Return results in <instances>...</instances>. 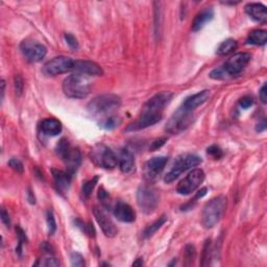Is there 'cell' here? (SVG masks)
Returning a JSON list of instances; mask_svg holds the SVG:
<instances>
[{
    "label": "cell",
    "instance_id": "21",
    "mask_svg": "<svg viewBox=\"0 0 267 267\" xmlns=\"http://www.w3.org/2000/svg\"><path fill=\"white\" fill-rule=\"evenodd\" d=\"M210 97V91L209 90H204L198 92L196 94H193L191 96H189L185 99L184 103H183L182 106H184L185 109L190 110V111H194L198 106L204 104L205 102L208 101Z\"/></svg>",
    "mask_w": 267,
    "mask_h": 267
},
{
    "label": "cell",
    "instance_id": "25",
    "mask_svg": "<svg viewBox=\"0 0 267 267\" xmlns=\"http://www.w3.org/2000/svg\"><path fill=\"white\" fill-rule=\"evenodd\" d=\"M247 44L262 46L267 42V32L263 29H255L251 32L246 40Z\"/></svg>",
    "mask_w": 267,
    "mask_h": 267
},
{
    "label": "cell",
    "instance_id": "7",
    "mask_svg": "<svg viewBox=\"0 0 267 267\" xmlns=\"http://www.w3.org/2000/svg\"><path fill=\"white\" fill-rule=\"evenodd\" d=\"M137 204L144 214H150L158 207L159 196L154 189L143 186L137 192Z\"/></svg>",
    "mask_w": 267,
    "mask_h": 267
},
{
    "label": "cell",
    "instance_id": "1",
    "mask_svg": "<svg viewBox=\"0 0 267 267\" xmlns=\"http://www.w3.org/2000/svg\"><path fill=\"white\" fill-rule=\"evenodd\" d=\"M121 105V99L116 94H103L94 97L88 103V111L91 115L104 118L106 116L113 115Z\"/></svg>",
    "mask_w": 267,
    "mask_h": 267
},
{
    "label": "cell",
    "instance_id": "5",
    "mask_svg": "<svg viewBox=\"0 0 267 267\" xmlns=\"http://www.w3.org/2000/svg\"><path fill=\"white\" fill-rule=\"evenodd\" d=\"M193 119V111L187 110L184 106H181V108L170 117L168 122H167L166 132L172 135L181 134L182 132L186 131V129L192 124Z\"/></svg>",
    "mask_w": 267,
    "mask_h": 267
},
{
    "label": "cell",
    "instance_id": "19",
    "mask_svg": "<svg viewBox=\"0 0 267 267\" xmlns=\"http://www.w3.org/2000/svg\"><path fill=\"white\" fill-rule=\"evenodd\" d=\"M51 172L58 191H60L61 193H66L71 185V175L67 171L59 169H52Z\"/></svg>",
    "mask_w": 267,
    "mask_h": 267
},
{
    "label": "cell",
    "instance_id": "6",
    "mask_svg": "<svg viewBox=\"0 0 267 267\" xmlns=\"http://www.w3.org/2000/svg\"><path fill=\"white\" fill-rule=\"evenodd\" d=\"M90 158L93 163L104 169H113L118 164V159L113 150L103 144H98L91 150Z\"/></svg>",
    "mask_w": 267,
    "mask_h": 267
},
{
    "label": "cell",
    "instance_id": "2",
    "mask_svg": "<svg viewBox=\"0 0 267 267\" xmlns=\"http://www.w3.org/2000/svg\"><path fill=\"white\" fill-rule=\"evenodd\" d=\"M63 91L69 98H86L91 92V82L85 75L74 73L64 80Z\"/></svg>",
    "mask_w": 267,
    "mask_h": 267
},
{
    "label": "cell",
    "instance_id": "22",
    "mask_svg": "<svg viewBox=\"0 0 267 267\" xmlns=\"http://www.w3.org/2000/svg\"><path fill=\"white\" fill-rule=\"evenodd\" d=\"M246 12L248 16L259 23H266V7L261 3H248L246 5Z\"/></svg>",
    "mask_w": 267,
    "mask_h": 267
},
{
    "label": "cell",
    "instance_id": "10",
    "mask_svg": "<svg viewBox=\"0 0 267 267\" xmlns=\"http://www.w3.org/2000/svg\"><path fill=\"white\" fill-rule=\"evenodd\" d=\"M20 49L25 59L32 63L40 62L47 53V49L43 44L30 39L22 41L20 44Z\"/></svg>",
    "mask_w": 267,
    "mask_h": 267
},
{
    "label": "cell",
    "instance_id": "13",
    "mask_svg": "<svg viewBox=\"0 0 267 267\" xmlns=\"http://www.w3.org/2000/svg\"><path fill=\"white\" fill-rule=\"evenodd\" d=\"M93 213L98 226H101L103 233L106 236V237L109 238L115 237L118 233V230L115 224L112 221V219L106 215V213L99 208H94Z\"/></svg>",
    "mask_w": 267,
    "mask_h": 267
},
{
    "label": "cell",
    "instance_id": "24",
    "mask_svg": "<svg viewBox=\"0 0 267 267\" xmlns=\"http://www.w3.org/2000/svg\"><path fill=\"white\" fill-rule=\"evenodd\" d=\"M41 132L46 136H58L61 132H62V123L55 118H47L44 119L40 124Z\"/></svg>",
    "mask_w": 267,
    "mask_h": 267
},
{
    "label": "cell",
    "instance_id": "9",
    "mask_svg": "<svg viewBox=\"0 0 267 267\" xmlns=\"http://www.w3.org/2000/svg\"><path fill=\"white\" fill-rule=\"evenodd\" d=\"M74 61L68 57H57L44 65L43 73L47 76H57L73 71Z\"/></svg>",
    "mask_w": 267,
    "mask_h": 267
},
{
    "label": "cell",
    "instance_id": "12",
    "mask_svg": "<svg viewBox=\"0 0 267 267\" xmlns=\"http://www.w3.org/2000/svg\"><path fill=\"white\" fill-rule=\"evenodd\" d=\"M161 119H162V113L142 110V114L139 116V118L135 120L133 123L129 124L126 127V131L128 132L140 131V129H144L158 123Z\"/></svg>",
    "mask_w": 267,
    "mask_h": 267
},
{
    "label": "cell",
    "instance_id": "36",
    "mask_svg": "<svg viewBox=\"0 0 267 267\" xmlns=\"http://www.w3.org/2000/svg\"><path fill=\"white\" fill-rule=\"evenodd\" d=\"M37 265H40V266H60V261L58 260L57 258L49 256L47 258H44L43 260H41V262L37 263Z\"/></svg>",
    "mask_w": 267,
    "mask_h": 267
},
{
    "label": "cell",
    "instance_id": "3",
    "mask_svg": "<svg viewBox=\"0 0 267 267\" xmlns=\"http://www.w3.org/2000/svg\"><path fill=\"white\" fill-rule=\"evenodd\" d=\"M226 208V198L225 196H217L209 201L203 210L202 224L205 228L214 227L224 216Z\"/></svg>",
    "mask_w": 267,
    "mask_h": 267
},
{
    "label": "cell",
    "instance_id": "35",
    "mask_svg": "<svg viewBox=\"0 0 267 267\" xmlns=\"http://www.w3.org/2000/svg\"><path fill=\"white\" fill-rule=\"evenodd\" d=\"M207 154L211 156L214 160H219L221 157L224 156V152L221 150L219 146L216 145H212L207 149Z\"/></svg>",
    "mask_w": 267,
    "mask_h": 267
},
{
    "label": "cell",
    "instance_id": "15",
    "mask_svg": "<svg viewBox=\"0 0 267 267\" xmlns=\"http://www.w3.org/2000/svg\"><path fill=\"white\" fill-rule=\"evenodd\" d=\"M173 94L168 91H163V92H160L152 96L149 101L144 104L143 110L150 111V112H158L162 113L165 106L168 104L171 101Z\"/></svg>",
    "mask_w": 267,
    "mask_h": 267
},
{
    "label": "cell",
    "instance_id": "4",
    "mask_svg": "<svg viewBox=\"0 0 267 267\" xmlns=\"http://www.w3.org/2000/svg\"><path fill=\"white\" fill-rule=\"evenodd\" d=\"M201 163L202 159L200 157H197L196 155L185 154L180 156L174 161L171 169L167 172V174L164 177V182L166 184H170V183L177 180L183 172L194 168V167L198 166Z\"/></svg>",
    "mask_w": 267,
    "mask_h": 267
},
{
    "label": "cell",
    "instance_id": "38",
    "mask_svg": "<svg viewBox=\"0 0 267 267\" xmlns=\"http://www.w3.org/2000/svg\"><path fill=\"white\" fill-rule=\"evenodd\" d=\"M98 198L102 201L103 205H105V207H108V205H110V195L109 193L105 191V190L103 188H101L98 191Z\"/></svg>",
    "mask_w": 267,
    "mask_h": 267
},
{
    "label": "cell",
    "instance_id": "42",
    "mask_svg": "<svg viewBox=\"0 0 267 267\" xmlns=\"http://www.w3.org/2000/svg\"><path fill=\"white\" fill-rule=\"evenodd\" d=\"M185 256L186 260H189L190 262H193L195 257V248L193 246H187L185 248Z\"/></svg>",
    "mask_w": 267,
    "mask_h": 267
},
{
    "label": "cell",
    "instance_id": "44",
    "mask_svg": "<svg viewBox=\"0 0 267 267\" xmlns=\"http://www.w3.org/2000/svg\"><path fill=\"white\" fill-rule=\"evenodd\" d=\"M166 141H167V139H166V138H160V139L155 140L154 142H152V144H151V146H150V150L154 151V150H156V149L160 148L161 146H163Z\"/></svg>",
    "mask_w": 267,
    "mask_h": 267
},
{
    "label": "cell",
    "instance_id": "39",
    "mask_svg": "<svg viewBox=\"0 0 267 267\" xmlns=\"http://www.w3.org/2000/svg\"><path fill=\"white\" fill-rule=\"evenodd\" d=\"M64 38L65 40L67 42V44L69 45V46L72 48V49H78L79 48V42H78V39L72 35V34H65L64 35Z\"/></svg>",
    "mask_w": 267,
    "mask_h": 267
},
{
    "label": "cell",
    "instance_id": "17",
    "mask_svg": "<svg viewBox=\"0 0 267 267\" xmlns=\"http://www.w3.org/2000/svg\"><path fill=\"white\" fill-rule=\"evenodd\" d=\"M114 215L121 223L131 224L136 220V213L128 204L119 202L114 208Z\"/></svg>",
    "mask_w": 267,
    "mask_h": 267
},
{
    "label": "cell",
    "instance_id": "47",
    "mask_svg": "<svg viewBox=\"0 0 267 267\" xmlns=\"http://www.w3.org/2000/svg\"><path fill=\"white\" fill-rule=\"evenodd\" d=\"M265 129H266V120L263 119L262 122H260V123H258V125L256 127V131L258 133H262V132L265 131Z\"/></svg>",
    "mask_w": 267,
    "mask_h": 267
},
{
    "label": "cell",
    "instance_id": "8",
    "mask_svg": "<svg viewBox=\"0 0 267 267\" xmlns=\"http://www.w3.org/2000/svg\"><path fill=\"white\" fill-rule=\"evenodd\" d=\"M204 180L205 172L200 168H195L192 171H190L186 177L179 183L177 191L181 195L191 194L203 184Z\"/></svg>",
    "mask_w": 267,
    "mask_h": 267
},
{
    "label": "cell",
    "instance_id": "14",
    "mask_svg": "<svg viewBox=\"0 0 267 267\" xmlns=\"http://www.w3.org/2000/svg\"><path fill=\"white\" fill-rule=\"evenodd\" d=\"M167 162H168V158L166 157L151 158L144 166V177L147 181L155 180L164 170Z\"/></svg>",
    "mask_w": 267,
    "mask_h": 267
},
{
    "label": "cell",
    "instance_id": "32",
    "mask_svg": "<svg viewBox=\"0 0 267 267\" xmlns=\"http://www.w3.org/2000/svg\"><path fill=\"white\" fill-rule=\"evenodd\" d=\"M210 78L213 80H216V81H224V80L227 79V75H226V71L224 70L223 66H220L210 73Z\"/></svg>",
    "mask_w": 267,
    "mask_h": 267
},
{
    "label": "cell",
    "instance_id": "40",
    "mask_svg": "<svg viewBox=\"0 0 267 267\" xmlns=\"http://www.w3.org/2000/svg\"><path fill=\"white\" fill-rule=\"evenodd\" d=\"M239 104L242 109H248L250 108L251 105L254 104V99L251 98L250 96H243L240 102H239Z\"/></svg>",
    "mask_w": 267,
    "mask_h": 267
},
{
    "label": "cell",
    "instance_id": "23",
    "mask_svg": "<svg viewBox=\"0 0 267 267\" xmlns=\"http://www.w3.org/2000/svg\"><path fill=\"white\" fill-rule=\"evenodd\" d=\"M214 17V11L212 7H205L202 12L198 13L191 24L192 32H198Z\"/></svg>",
    "mask_w": 267,
    "mask_h": 267
},
{
    "label": "cell",
    "instance_id": "30",
    "mask_svg": "<svg viewBox=\"0 0 267 267\" xmlns=\"http://www.w3.org/2000/svg\"><path fill=\"white\" fill-rule=\"evenodd\" d=\"M70 148H71V145H70L69 141H68L67 139H62L57 145V154L61 158L64 159L65 156L68 154V151L70 150Z\"/></svg>",
    "mask_w": 267,
    "mask_h": 267
},
{
    "label": "cell",
    "instance_id": "46",
    "mask_svg": "<svg viewBox=\"0 0 267 267\" xmlns=\"http://www.w3.org/2000/svg\"><path fill=\"white\" fill-rule=\"evenodd\" d=\"M1 220H2V223H3L6 226H11L10 216H9V214H7L6 211H5L4 209L1 210Z\"/></svg>",
    "mask_w": 267,
    "mask_h": 267
},
{
    "label": "cell",
    "instance_id": "37",
    "mask_svg": "<svg viewBox=\"0 0 267 267\" xmlns=\"http://www.w3.org/2000/svg\"><path fill=\"white\" fill-rule=\"evenodd\" d=\"M71 264L76 267L85 266V260H83V257L79 253H72L71 254Z\"/></svg>",
    "mask_w": 267,
    "mask_h": 267
},
{
    "label": "cell",
    "instance_id": "31",
    "mask_svg": "<svg viewBox=\"0 0 267 267\" xmlns=\"http://www.w3.org/2000/svg\"><path fill=\"white\" fill-rule=\"evenodd\" d=\"M212 254V247H211V240H207L205 243L204 250H203V256H202V265L205 266L209 265L210 263V258Z\"/></svg>",
    "mask_w": 267,
    "mask_h": 267
},
{
    "label": "cell",
    "instance_id": "45",
    "mask_svg": "<svg viewBox=\"0 0 267 267\" xmlns=\"http://www.w3.org/2000/svg\"><path fill=\"white\" fill-rule=\"evenodd\" d=\"M260 99L264 104L267 103V86H266V83H264L260 90Z\"/></svg>",
    "mask_w": 267,
    "mask_h": 267
},
{
    "label": "cell",
    "instance_id": "26",
    "mask_svg": "<svg viewBox=\"0 0 267 267\" xmlns=\"http://www.w3.org/2000/svg\"><path fill=\"white\" fill-rule=\"evenodd\" d=\"M121 118L116 115H110L106 116L104 118H102L101 121L98 122L99 126L103 129H106V131H112V129L116 128L120 125L121 123Z\"/></svg>",
    "mask_w": 267,
    "mask_h": 267
},
{
    "label": "cell",
    "instance_id": "48",
    "mask_svg": "<svg viewBox=\"0 0 267 267\" xmlns=\"http://www.w3.org/2000/svg\"><path fill=\"white\" fill-rule=\"evenodd\" d=\"M143 264V261H142V259H138V261H136L134 262V266H141Z\"/></svg>",
    "mask_w": 267,
    "mask_h": 267
},
{
    "label": "cell",
    "instance_id": "18",
    "mask_svg": "<svg viewBox=\"0 0 267 267\" xmlns=\"http://www.w3.org/2000/svg\"><path fill=\"white\" fill-rule=\"evenodd\" d=\"M119 168L123 173H132L135 170V158L133 152L127 148H122L118 158Z\"/></svg>",
    "mask_w": 267,
    "mask_h": 267
},
{
    "label": "cell",
    "instance_id": "16",
    "mask_svg": "<svg viewBox=\"0 0 267 267\" xmlns=\"http://www.w3.org/2000/svg\"><path fill=\"white\" fill-rule=\"evenodd\" d=\"M73 71L82 75L101 76L103 74V68L92 61H74Z\"/></svg>",
    "mask_w": 267,
    "mask_h": 267
},
{
    "label": "cell",
    "instance_id": "43",
    "mask_svg": "<svg viewBox=\"0 0 267 267\" xmlns=\"http://www.w3.org/2000/svg\"><path fill=\"white\" fill-rule=\"evenodd\" d=\"M16 231H17V235H18V238H19V246H18V248H17V251L20 254V253H21L22 243L26 241V236H25L23 230H22V228H20V227H17V228H16Z\"/></svg>",
    "mask_w": 267,
    "mask_h": 267
},
{
    "label": "cell",
    "instance_id": "33",
    "mask_svg": "<svg viewBox=\"0 0 267 267\" xmlns=\"http://www.w3.org/2000/svg\"><path fill=\"white\" fill-rule=\"evenodd\" d=\"M9 166L11 167V168L16 171L17 173H22L24 170V167H23V164H22V162L20 161V160L16 159V158H12L10 161H9Z\"/></svg>",
    "mask_w": 267,
    "mask_h": 267
},
{
    "label": "cell",
    "instance_id": "20",
    "mask_svg": "<svg viewBox=\"0 0 267 267\" xmlns=\"http://www.w3.org/2000/svg\"><path fill=\"white\" fill-rule=\"evenodd\" d=\"M65 163H66V167H67V172L69 173L71 177L72 175L78 171L79 167L82 163V154L79 148H70V150L68 151V154L65 156V158L63 159Z\"/></svg>",
    "mask_w": 267,
    "mask_h": 267
},
{
    "label": "cell",
    "instance_id": "41",
    "mask_svg": "<svg viewBox=\"0 0 267 267\" xmlns=\"http://www.w3.org/2000/svg\"><path fill=\"white\" fill-rule=\"evenodd\" d=\"M15 88H16V93L21 95L22 91H23V80L20 75L15 76Z\"/></svg>",
    "mask_w": 267,
    "mask_h": 267
},
{
    "label": "cell",
    "instance_id": "27",
    "mask_svg": "<svg viewBox=\"0 0 267 267\" xmlns=\"http://www.w3.org/2000/svg\"><path fill=\"white\" fill-rule=\"evenodd\" d=\"M238 47L237 41L234 39H227L224 41L219 45V47L217 48V55L219 56H227L230 53L234 52Z\"/></svg>",
    "mask_w": 267,
    "mask_h": 267
},
{
    "label": "cell",
    "instance_id": "29",
    "mask_svg": "<svg viewBox=\"0 0 267 267\" xmlns=\"http://www.w3.org/2000/svg\"><path fill=\"white\" fill-rule=\"evenodd\" d=\"M97 181H98V178L95 177L94 179L86 182L85 184L82 185V195L83 198H89L90 197L91 193H92V191H93L94 187L97 184Z\"/></svg>",
    "mask_w": 267,
    "mask_h": 267
},
{
    "label": "cell",
    "instance_id": "11",
    "mask_svg": "<svg viewBox=\"0 0 267 267\" xmlns=\"http://www.w3.org/2000/svg\"><path fill=\"white\" fill-rule=\"evenodd\" d=\"M250 59H251V56L248 52L235 53L234 56H232L223 65V68L226 71L227 78L240 74L244 70V68H246L247 64L249 63Z\"/></svg>",
    "mask_w": 267,
    "mask_h": 267
},
{
    "label": "cell",
    "instance_id": "34",
    "mask_svg": "<svg viewBox=\"0 0 267 267\" xmlns=\"http://www.w3.org/2000/svg\"><path fill=\"white\" fill-rule=\"evenodd\" d=\"M47 226H48L49 235H52L57 231V223H56L55 216H53V213L51 211L47 212Z\"/></svg>",
    "mask_w": 267,
    "mask_h": 267
},
{
    "label": "cell",
    "instance_id": "28",
    "mask_svg": "<svg viewBox=\"0 0 267 267\" xmlns=\"http://www.w3.org/2000/svg\"><path fill=\"white\" fill-rule=\"evenodd\" d=\"M167 221V217L165 215L160 217L158 220H156L154 224H151L150 226H148L145 230H144L143 232V237L144 238H149L151 237L152 235H154L160 227H161L162 226H164V224Z\"/></svg>",
    "mask_w": 267,
    "mask_h": 267
}]
</instances>
